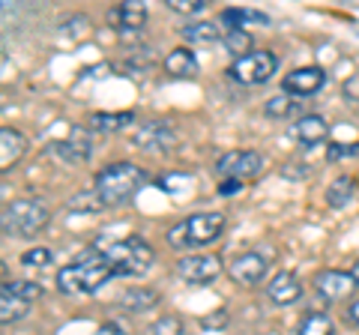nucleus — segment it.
Segmentation results:
<instances>
[{
  "mask_svg": "<svg viewBox=\"0 0 359 335\" xmlns=\"http://www.w3.org/2000/svg\"><path fill=\"white\" fill-rule=\"evenodd\" d=\"M108 25L117 33H135L147 25V6L141 0H126V4H117L114 9H108Z\"/></svg>",
  "mask_w": 359,
  "mask_h": 335,
  "instance_id": "nucleus-14",
  "label": "nucleus"
},
{
  "mask_svg": "<svg viewBox=\"0 0 359 335\" xmlns=\"http://www.w3.org/2000/svg\"><path fill=\"white\" fill-rule=\"evenodd\" d=\"M222 21L228 25V30H245V27H252V25L266 27L269 25V15L266 13H257V9H240V6H233V9H224Z\"/></svg>",
  "mask_w": 359,
  "mask_h": 335,
  "instance_id": "nucleus-21",
  "label": "nucleus"
},
{
  "mask_svg": "<svg viewBox=\"0 0 359 335\" xmlns=\"http://www.w3.org/2000/svg\"><path fill=\"white\" fill-rule=\"evenodd\" d=\"M114 278V266L105 261L102 245H90L78 258L57 273V287L63 294H96L105 282Z\"/></svg>",
  "mask_w": 359,
  "mask_h": 335,
  "instance_id": "nucleus-1",
  "label": "nucleus"
},
{
  "mask_svg": "<svg viewBox=\"0 0 359 335\" xmlns=\"http://www.w3.org/2000/svg\"><path fill=\"white\" fill-rule=\"evenodd\" d=\"M69 210H75V213H99V210H108V204L102 200V195L96 192H78L69 198Z\"/></svg>",
  "mask_w": 359,
  "mask_h": 335,
  "instance_id": "nucleus-27",
  "label": "nucleus"
},
{
  "mask_svg": "<svg viewBox=\"0 0 359 335\" xmlns=\"http://www.w3.org/2000/svg\"><path fill=\"white\" fill-rule=\"evenodd\" d=\"M224 231V216L222 213H195L177 221L174 228H168L165 240L171 249L186 252V249H204Z\"/></svg>",
  "mask_w": 359,
  "mask_h": 335,
  "instance_id": "nucleus-3",
  "label": "nucleus"
},
{
  "mask_svg": "<svg viewBox=\"0 0 359 335\" xmlns=\"http://www.w3.org/2000/svg\"><path fill=\"white\" fill-rule=\"evenodd\" d=\"M276 258V249L273 245H261V249H249L237 254L231 264H228V275L233 278L237 285L243 287H255L264 282V275L269 273V261Z\"/></svg>",
  "mask_w": 359,
  "mask_h": 335,
  "instance_id": "nucleus-6",
  "label": "nucleus"
},
{
  "mask_svg": "<svg viewBox=\"0 0 359 335\" xmlns=\"http://www.w3.org/2000/svg\"><path fill=\"white\" fill-rule=\"evenodd\" d=\"M353 153H359V144H351V147H344V144H330L327 159L330 162H339V159H344V156H353Z\"/></svg>",
  "mask_w": 359,
  "mask_h": 335,
  "instance_id": "nucleus-33",
  "label": "nucleus"
},
{
  "mask_svg": "<svg viewBox=\"0 0 359 335\" xmlns=\"http://www.w3.org/2000/svg\"><path fill=\"white\" fill-rule=\"evenodd\" d=\"M264 168V156L255 150H231L222 153L216 162V171L222 180H249V177H257Z\"/></svg>",
  "mask_w": 359,
  "mask_h": 335,
  "instance_id": "nucleus-8",
  "label": "nucleus"
},
{
  "mask_svg": "<svg viewBox=\"0 0 359 335\" xmlns=\"http://www.w3.org/2000/svg\"><path fill=\"white\" fill-rule=\"evenodd\" d=\"M4 287L9 290V294H15L18 299H25V303H33V299L42 296V287L36 282H6Z\"/></svg>",
  "mask_w": 359,
  "mask_h": 335,
  "instance_id": "nucleus-29",
  "label": "nucleus"
},
{
  "mask_svg": "<svg viewBox=\"0 0 359 335\" xmlns=\"http://www.w3.org/2000/svg\"><path fill=\"white\" fill-rule=\"evenodd\" d=\"M159 294L156 290H150V287H132V290H123L120 294V308H126V311H150V308H156L159 306Z\"/></svg>",
  "mask_w": 359,
  "mask_h": 335,
  "instance_id": "nucleus-20",
  "label": "nucleus"
},
{
  "mask_svg": "<svg viewBox=\"0 0 359 335\" xmlns=\"http://www.w3.org/2000/svg\"><path fill=\"white\" fill-rule=\"evenodd\" d=\"M341 93H344V99H351V102H359V75L347 78L344 87H341Z\"/></svg>",
  "mask_w": 359,
  "mask_h": 335,
  "instance_id": "nucleus-35",
  "label": "nucleus"
},
{
  "mask_svg": "<svg viewBox=\"0 0 359 335\" xmlns=\"http://www.w3.org/2000/svg\"><path fill=\"white\" fill-rule=\"evenodd\" d=\"M96 335H129V332L123 329L120 323H102V327L96 329Z\"/></svg>",
  "mask_w": 359,
  "mask_h": 335,
  "instance_id": "nucleus-37",
  "label": "nucleus"
},
{
  "mask_svg": "<svg viewBox=\"0 0 359 335\" xmlns=\"http://www.w3.org/2000/svg\"><path fill=\"white\" fill-rule=\"evenodd\" d=\"M314 287H318V294H320L323 299H330V303H341V299L351 296L359 285H356V278H353L351 273L323 270V273L314 275Z\"/></svg>",
  "mask_w": 359,
  "mask_h": 335,
  "instance_id": "nucleus-13",
  "label": "nucleus"
},
{
  "mask_svg": "<svg viewBox=\"0 0 359 335\" xmlns=\"http://www.w3.org/2000/svg\"><path fill=\"white\" fill-rule=\"evenodd\" d=\"M290 135H294L306 150H314L318 144L327 141L330 135V123L323 120L320 114H302L294 126H290Z\"/></svg>",
  "mask_w": 359,
  "mask_h": 335,
  "instance_id": "nucleus-16",
  "label": "nucleus"
},
{
  "mask_svg": "<svg viewBox=\"0 0 359 335\" xmlns=\"http://www.w3.org/2000/svg\"><path fill=\"white\" fill-rule=\"evenodd\" d=\"M278 72V57L273 51H264V48H255L252 54H245V57L233 60L228 66V75L233 78V81L240 84H266L269 78H273Z\"/></svg>",
  "mask_w": 359,
  "mask_h": 335,
  "instance_id": "nucleus-7",
  "label": "nucleus"
},
{
  "mask_svg": "<svg viewBox=\"0 0 359 335\" xmlns=\"http://www.w3.org/2000/svg\"><path fill=\"white\" fill-rule=\"evenodd\" d=\"M240 189H243L240 180H222V183H219V195H222V198H231V195H237Z\"/></svg>",
  "mask_w": 359,
  "mask_h": 335,
  "instance_id": "nucleus-36",
  "label": "nucleus"
},
{
  "mask_svg": "<svg viewBox=\"0 0 359 335\" xmlns=\"http://www.w3.org/2000/svg\"><path fill=\"white\" fill-rule=\"evenodd\" d=\"M147 335H186V329H183V320L180 317H159L147 329Z\"/></svg>",
  "mask_w": 359,
  "mask_h": 335,
  "instance_id": "nucleus-30",
  "label": "nucleus"
},
{
  "mask_svg": "<svg viewBox=\"0 0 359 335\" xmlns=\"http://www.w3.org/2000/svg\"><path fill=\"white\" fill-rule=\"evenodd\" d=\"M132 123H135L132 111H114V114H93L90 117V129L102 132V135H114V132L129 129Z\"/></svg>",
  "mask_w": 359,
  "mask_h": 335,
  "instance_id": "nucleus-22",
  "label": "nucleus"
},
{
  "mask_svg": "<svg viewBox=\"0 0 359 335\" xmlns=\"http://www.w3.org/2000/svg\"><path fill=\"white\" fill-rule=\"evenodd\" d=\"M356 192H359L356 177L341 174V177H335V180L327 186V204H330L332 210H341V207H347V204H351V200L356 198Z\"/></svg>",
  "mask_w": 359,
  "mask_h": 335,
  "instance_id": "nucleus-18",
  "label": "nucleus"
},
{
  "mask_svg": "<svg viewBox=\"0 0 359 335\" xmlns=\"http://www.w3.org/2000/svg\"><path fill=\"white\" fill-rule=\"evenodd\" d=\"M177 275L189 285H210L222 275V258L212 252H198L177 261Z\"/></svg>",
  "mask_w": 359,
  "mask_h": 335,
  "instance_id": "nucleus-9",
  "label": "nucleus"
},
{
  "mask_svg": "<svg viewBox=\"0 0 359 335\" xmlns=\"http://www.w3.org/2000/svg\"><path fill=\"white\" fill-rule=\"evenodd\" d=\"M264 114L266 117H276V120H287V117H297L299 120V99H290L287 93L273 96L264 105Z\"/></svg>",
  "mask_w": 359,
  "mask_h": 335,
  "instance_id": "nucleus-26",
  "label": "nucleus"
},
{
  "mask_svg": "<svg viewBox=\"0 0 359 335\" xmlns=\"http://www.w3.org/2000/svg\"><path fill=\"white\" fill-rule=\"evenodd\" d=\"M323 84H327V72L320 66H299V69L287 72L282 78V93L302 99V96H314L318 90H323Z\"/></svg>",
  "mask_w": 359,
  "mask_h": 335,
  "instance_id": "nucleus-12",
  "label": "nucleus"
},
{
  "mask_svg": "<svg viewBox=\"0 0 359 335\" xmlns=\"http://www.w3.org/2000/svg\"><path fill=\"white\" fill-rule=\"evenodd\" d=\"M294 335H335V323L323 311H309L299 317Z\"/></svg>",
  "mask_w": 359,
  "mask_h": 335,
  "instance_id": "nucleus-24",
  "label": "nucleus"
},
{
  "mask_svg": "<svg viewBox=\"0 0 359 335\" xmlns=\"http://www.w3.org/2000/svg\"><path fill=\"white\" fill-rule=\"evenodd\" d=\"M302 296V282L290 270H278L266 282V299L276 306H294Z\"/></svg>",
  "mask_w": 359,
  "mask_h": 335,
  "instance_id": "nucleus-15",
  "label": "nucleus"
},
{
  "mask_svg": "<svg viewBox=\"0 0 359 335\" xmlns=\"http://www.w3.org/2000/svg\"><path fill=\"white\" fill-rule=\"evenodd\" d=\"M132 144L138 150L168 153V150H174V144H177V129L171 126V123H165V120L141 123V126L132 132Z\"/></svg>",
  "mask_w": 359,
  "mask_h": 335,
  "instance_id": "nucleus-10",
  "label": "nucleus"
},
{
  "mask_svg": "<svg viewBox=\"0 0 359 335\" xmlns=\"http://www.w3.org/2000/svg\"><path fill=\"white\" fill-rule=\"evenodd\" d=\"M105 252V261L114 266V275H126V278H141L150 273V266L156 264V252L153 245L144 237H129L120 242H111Z\"/></svg>",
  "mask_w": 359,
  "mask_h": 335,
  "instance_id": "nucleus-4",
  "label": "nucleus"
},
{
  "mask_svg": "<svg viewBox=\"0 0 359 335\" xmlns=\"http://www.w3.org/2000/svg\"><path fill=\"white\" fill-rule=\"evenodd\" d=\"M180 36L186 42H198V46H212V42L222 39V27L216 21H192L180 30Z\"/></svg>",
  "mask_w": 359,
  "mask_h": 335,
  "instance_id": "nucleus-23",
  "label": "nucleus"
},
{
  "mask_svg": "<svg viewBox=\"0 0 359 335\" xmlns=\"http://www.w3.org/2000/svg\"><path fill=\"white\" fill-rule=\"evenodd\" d=\"M147 186V171L132 162H117L108 165L96 174V192L102 195L108 207H120L132 200V195H138Z\"/></svg>",
  "mask_w": 359,
  "mask_h": 335,
  "instance_id": "nucleus-2",
  "label": "nucleus"
},
{
  "mask_svg": "<svg viewBox=\"0 0 359 335\" xmlns=\"http://www.w3.org/2000/svg\"><path fill=\"white\" fill-rule=\"evenodd\" d=\"M165 72L174 78H195L198 75V57L189 48H174L165 57Z\"/></svg>",
  "mask_w": 359,
  "mask_h": 335,
  "instance_id": "nucleus-19",
  "label": "nucleus"
},
{
  "mask_svg": "<svg viewBox=\"0 0 359 335\" xmlns=\"http://www.w3.org/2000/svg\"><path fill=\"white\" fill-rule=\"evenodd\" d=\"M165 6L180 15H198V13H204L207 4L204 0H165Z\"/></svg>",
  "mask_w": 359,
  "mask_h": 335,
  "instance_id": "nucleus-31",
  "label": "nucleus"
},
{
  "mask_svg": "<svg viewBox=\"0 0 359 335\" xmlns=\"http://www.w3.org/2000/svg\"><path fill=\"white\" fill-rule=\"evenodd\" d=\"M51 210L36 198H18L4 207V231L13 237H36L48 228Z\"/></svg>",
  "mask_w": 359,
  "mask_h": 335,
  "instance_id": "nucleus-5",
  "label": "nucleus"
},
{
  "mask_svg": "<svg viewBox=\"0 0 359 335\" xmlns=\"http://www.w3.org/2000/svg\"><path fill=\"white\" fill-rule=\"evenodd\" d=\"M344 320L351 323V327H356V329H359V299H353V303H351V308H347Z\"/></svg>",
  "mask_w": 359,
  "mask_h": 335,
  "instance_id": "nucleus-38",
  "label": "nucleus"
},
{
  "mask_svg": "<svg viewBox=\"0 0 359 335\" xmlns=\"http://www.w3.org/2000/svg\"><path fill=\"white\" fill-rule=\"evenodd\" d=\"M27 153V138L25 132H18L13 126H4L0 129V171H13V168L25 159Z\"/></svg>",
  "mask_w": 359,
  "mask_h": 335,
  "instance_id": "nucleus-17",
  "label": "nucleus"
},
{
  "mask_svg": "<svg viewBox=\"0 0 359 335\" xmlns=\"http://www.w3.org/2000/svg\"><path fill=\"white\" fill-rule=\"evenodd\" d=\"M201 327H204V329H222V327H228V311H212L210 317L201 320Z\"/></svg>",
  "mask_w": 359,
  "mask_h": 335,
  "instance_id": "nucleus-34",
  "label": "nucleus"
},
{
  "mask_svg": "<svg viewBox=\"0 0 359 335\" xmlns=\"http://www.w3.org/2000/svg\"><path fill=\"white\" fill-rule=\"evenodd\" d=\"M51 156L66 165H84L90 156H93V138H90L87 129L75 126V129H69V138L51 144Z\"/></svg>",
  "mask_w": 359,
  "mask_h": 335,
  "instance_id": "nucleus-11",
  "label": "nucleus"
},
{
  "mask_svg": "<svg viewBox=\"0 0 359 335\" xmlns=\"http://www.w3.org/2000/svg\"><path fill=\"white\" fill-rule=\"evenodd\" d=\"M54 254L48 249H42V245H36V249H27L25 254H21V264L25 266H48Z\"/></svg>",
  "mask_w": 359,
  "mask_h": 335,
  "instance_id": "nucleus-32",
  "label": "nucleus"
},
{
  "mask_svg": "<svg viewBox=\"0 0 359 335\" xmlns=\"http://www.w3.org/2000/svg\"><path fill=\"white\" fill-rule=\"evenodd\" d=\"M30 311V303H25V299H18L15 294H9V290L4 287L0 290V320L4 323H15L21 320Z\"/></svg>",
  "mask_w": 359,
  "mask_h": 335,
  "instance_id": "nucleus-25",
  "label": "nucleus"
},
{
  "mask_svg": "<svg viewBox=\"0 0 359 335\" xmlns=\"http://www.w3.org/2000/svg\"><path fill=\"white\" fill-rule=\"evenodd\" d=\"M351 275H353V278H356V285H359V261H356V264H353V266H351Z\"/></svg>",
  "mask_w": 359,
  "mask_h": 335,
  "instance_id": "nucleus-39",
  "label": "nucleus"
},
{
  "mask_svg": "<svg viewBox=\"0 0 359 335\" xmlns=\"http://www.w3.org/2000/svg\"><path fill=\"white\" fill-rule=\"evenodd\" d=\"M224 48H228L233 57H245V54H252V33L249 30H228V36H224Z\"/></svg>",
  "mask_w": 359,
  "mask_h": 335,
  "instance_id": "nucleus-28",
  "label": "nucleus"
}]
</instances>
